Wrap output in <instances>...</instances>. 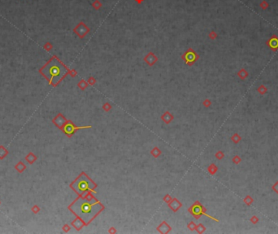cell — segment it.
I'll return each instance as SVG.
<instances>
[{
	"label": "cell",
	"mask_w": 278,
	"mask_h": 234,
	"mask_svg": "<svg viewBox=\"0 0 278 234\" xmlns=\"http://www.w3.org/2000/svg\"><path fill=\"white\" fill-rule=\"evenodd\" d=\"M68 209L88 225L103 210L104 206L91 194L90 191H88L82 196H79Z\"/></svg>",
	"instance_id": "cell-1"
},
{
	"label": "cell",
	"mask_w": 278,
	"mask_h": 234,
	"mask_svg": "<svg viewBox=\"0 0 278 234\" xmlns=\"http://www.w3.org/2000/svg\"><path fill=\"white\" fill-rule=\"evenodd\" d=\"M41 73L51 85L56 86L67 74L68 69L58 59L54 57L42 69Z\"/></svg>",
	"instance_id": "cell-2"
},
{
	"label": "cell",
	"mask_w": 278,
	"mask_h": 234,
	"mask_svg": "<svg viewBox=\"0 0 278 234\" xmlns=\"http://www.w3.org/2000/svg\"><path fill=\"white\" fill-rule=\"evenodd\" d=\"M70 187L79 196H82L88 191L96 193V191L94 189L96 188L97 184L89 178V176L85 172H82L80 176L71 184Z\"/></svg>",
	"instance_id": "cell-3"
},
{
	"label": "cell",
	"mask_w": 278,
	"mask_h": 234,
	"mask_svg": "<svg viewBox=\"0 0 278 234\" xmlns=\"http://www.w3.org/2000/svg\"><path fill=\"white\" fill-rule=\"evenodd\" d=\"M205 210L206 209L204 207H203V206L201 205L199 202H196L191 207H190V209H189V212L191 213V214L194 216V218L197 219V220L199 219L202 215H204L208 216V217L211 218V219H213V220H216L215 219H214V218H212L211 216H210V215H207L205 213ZM216 221H218V220H216Z\"/></svg>",
	"instance_id": "cell-4"
},
{
	"label": "cell",
	"mask_w": 278,
	"mask_h": 234,
	"mask_svg": "<svg viewBox=\"0 0 278 234\" xmlns=\"http://www.w3.org/2000/svg\"><path fill=\"white\" fill-rule=\"evenodd\" d=\"M91 126H88V127H76L71 121H68L66 122L64 126L63 127V132L65 133L68 137H71L78 130L81 129H87V128H91Z\"/></svg>",
	"instance_id": "cell-5"
},
{
	"label": "cell",
	"mask_w": 278,
	"mask_h": 234,
	"mask_svg": "<svg viewBox=\"0 0 278 234\" xmlns=\"http://www.w3.org/2000/svg\"><path fill=\"white\" fill-rule=\"evenodd\" d=\"M198 58V55H197L192 49H189L188 51H186V53L184 54V56H183V60H184L185 62H186L187 65H193V64L197 61V59Z\"/></svg>",
	"instance_id": "cell-6"
},
{
	"label": "cell",
	"mask_w": 278,
	"mask_h": 234,
	"mask_svg": "<svg viewBox=\"0 0 278 234\" xmlns=\"http://www.w3.org/2000/svg\"><path fill=\"white\" fill-rule=\"evenodd\" d=\"M266 43L273 51H276L278 49V38L276 35H273L271 39H269V41H267Z\"/></svg>",
	"instance_id": "cell-7"
},
{
	"label": "cell",
	"mask_w": 278,
	"mask_h": 234,
	"mask_svg": "<svg viewBox=\"0 0 278 234\" xmlns=\"http://www.w3.org/2000/svg\"><path fill=\"white\" fill-rule=\"evenodd\" d=\"M168 206H169V207L171 208V210H172V211L177 212V210L182 207V204L179 201L177 200V198H173V199H172V201L168 203Z\"/></svg>",
	"instance_id": "cell-8"
},
{
	"label": "cell",
	"mask_w": 278,
	"mask_h": 234,
	"mask_svg": "<svg viewBox=\"0 0 278 234\" xmlns=\"http://www.w3.org/2000/svg\"><path fill=\"white\" fill-rule=\"evenodd\" d=\"M171 229H172L171 227H170L169 225H168V223L165 222V221H164V222L157 228L158 231L160 232H161V233H168V232H169L170 231H171Z\"/></svg>",
	"instance_id": "cell-9"
},
{
	"label": "cell",
	"mask_w": 278,
	"mask_h": 234,
	"mask_svg": "<svg viewBox=\"0 0 278 234\" xmlns=\"http://www.w3.org/2000/svg\"><path fill=\"white\" fill-rule=\"evenodd\" d=\"M72 225H73V227L75 228L77 230L81 229L84 226H86V225H85V223L83 222L82 220H81L80 218H78V217H77V219H76V220H74L73 223H72Z\"/></svg>",
	"instance_id": "cell-10"
},
{
	"label": "cell",
	"mask_w": 278,
	"mask_h": 234,
	"mask_svg": "<svg viewBox=\"0 0 278 234\" xmlns=\"http://www.w3.org/2000/svg\"><path fill=\"white\" fill-rule=\"evenodd\" d=\"M161 118H162V120L165 122V123L168 124V123H170V122L173 119V116H172L168 111H166V112L164 113V115H162Z\"/></svg>",
	"instance_id": "cell-11"
},
{
	"label": "cell",
	"mask_w": 278,
	"mask_h": 234,
	"mask_svg": "<svg viewBox=\"0 0 278 234\" xmlns=\"http://www.w3.org/2000/svg\"><path fill=\"white\" fill-rule=\"evenodd\" d=\"M150 154L154 158H158L161 154V150L158 147H155L154 149L150 151Z\"/></svg>",
	"instance_id": "cell-12"
},
{
	"label": "cell",
	"mask_w": 278,
	"mask_h": 234,
	"mask_svg": "<svg viewBox=\"0 0 278 234\" xmlns=\"http://www.w3.org/2000/svg\"><path fill=\"white\" fill-rule=\"evenodd\" d=\"M205 229H206L205 227H204L203 225H201V224L200 225H198V226L196 227V230H197V232H199V233H202V232H204Z\"/></svg>",
	"instance_id": "cell-13"
},
{
	"label": "cell",
	"mask_w": 278,
	"mask_h": 234,
	"mask_svg": "<svg viewBox=\"0 0 278 234\" xmlns=\"http://www.w3.org/2000/svg\"><path fill=\"white\" fill-rule=\"evenodd\" d=\"M214 166H215V165H213L212 164V165H211V166L208 167V171H209L211 174H214L215 171H216V170H217V168Z\"/></svg>",
	"instance_id": "cell-14"
},
{
	"label": "cell",
	"mask_w": 278,
	"mask_h": 234,
	"mask_svg": "<svg viewBox=\"0 0 278 234\" xmlns=\"http://www.w3.org/2000/svg\"><path fill=\"white\" fill-rule=\"evenodd\" d=\"M196 227H197V225L194 224L193 222H190L188 225V228L191 231H193L194 229H196Z\"/></svg>",
	"instance_id": "cell-15"
},
{
	"label": "cell",
	"mask_w": 278,
	"mask_h": 234,
	"mask_svg": "<svg viewBox=\"0 0 278 234\" xmlns=\"http://www.w3.org/2000/svg\"><path fill=\"white\" fill-rule=\"evenodd\" d=\"M103 109L106 112H108L109 110H111V105L108 103H106V104H104L103 106Z\"/></svg>",
	"instance_id": "cell-16"
},
{
	"label": "cell",
	"mask_w": 278,
	"mask_h": 234,
	"mask_svg": "<svg viewBox=\"0 0 278 234\" xmlns=\"http://www.w3.org/2000/svg\"><path fill=\"white\" fill-rule=\"evenodd\" d=\"M260 7H261L262 9H266V8L269 7V3H268L266 1H264H264L260 3Z\"/></svg>",
	"instance_id": "cell-17"
},
{
	"label": "cell",
	"mask_w": 278,
	"mask_h": 234,
	"mask_svg": "<svg viewBox=\"0 0 278 234\" xmlns=\"http://www.w3.org/2000/svg\"><path fill=\"white\" fill-rule=\"evenodd\" d=\"M164 201L165 202L169 203L170 202L172 201V197H171L170 195H168V194H167V195L165 196L164 198Z\"/></svg>",
	"instance_id": "cell-18"
},
{
	"label": "cell",
	"mask_w": 278,
	"mask_h": 234,
	"mask_svg": "<svg viewBox=\"0 0 278 234\" xmlns=\"http://www.w3.org/2000/svg\"><path fill=\"white\" fill-rule=\"evenodd\" d=\"M109 232H110V233H112V232L116 233V229H115V228H111V229L109 230Z\"/></svg>",
	"instance_id": "cell-19"
},
{
	"label": "cell",
	"mask_w": 278,
	"mask_h": 234,
	"mask_svg": "<svg viewBox=\"0 0 278 234\" xmlns=\"http://www.w3.org/2000/svg\"><path fill=\"white\" fill-rule=\"evenodd\" d=\"M203 105L208 107V106H209V105H210V103L208 102V100H206L205 102H203Z\"/></svg>",
	"instance_id": "cell-20"
}]
</instances>
